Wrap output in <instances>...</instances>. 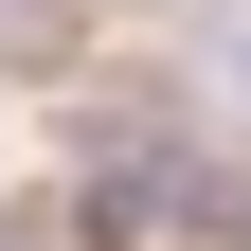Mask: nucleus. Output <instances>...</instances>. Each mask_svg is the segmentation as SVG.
<instances>
[{"mask_svg":"<svg viewBox=\"0 0 251 251\" xmlns=\"http://www.w3.org/2000/svg\"><path fill=\"white\" fill-rule=\"evenodd\" d=\"M179 233H198V251H251V144H198V179H179Z\"/></svg>","mask_w":251,"mask_h":251,"instance_id":"nucleus-1","label":"nucleus"},{"mask_svg":"<svg viewBox=\"0 0 251 251\" xmlns=\"http://www.w3.org/2000/svg\"><path fill=\"white\" fill-rule=\"evenodd\" d=\"M72 36H90V0H0V72H72Z\"/></svg>","mask_w":251,"mask_h":251,"instance_id":"nucleus-2","label":"nucleus"},{"mask_svg":"<svg viewBox=\"0 0 251 251\" xmlns=\"http://www.w3.org/2000/svg\"><path fill=\"white\" fill-rule=\"evenodd\" d=\"M233 108H251V36H233Z\"/></svg>","mask_w":251,"mask_h":251,"instance_id":"nucleus-3","label":"nucleus"}]
</instances>
